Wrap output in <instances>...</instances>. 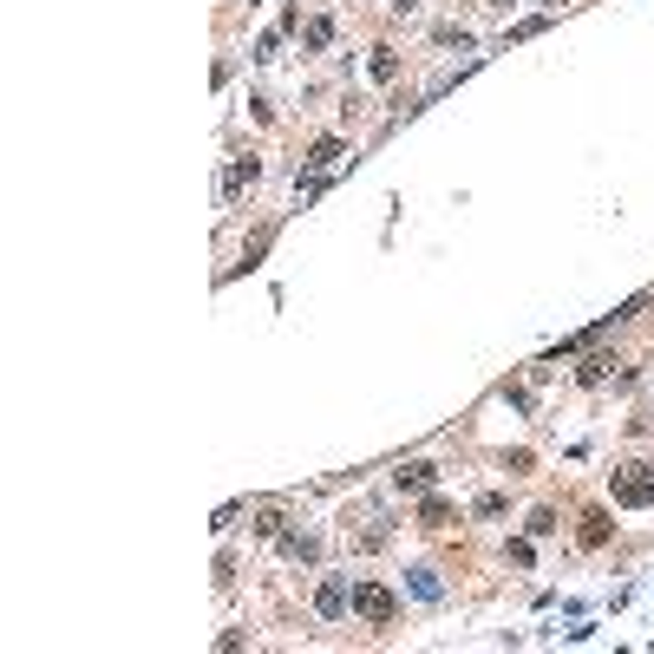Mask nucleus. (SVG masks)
Listing matches in <instances>:
<instances>
[{
	"label": "nucleus",
	"instance_id": "f257e3e1",
	"mask_svg": "<svg viewBox=\"0 0 654 654\" xmlns=\"http://www.w3.org/2000/svg\"><path fill=\"white\" fill-rule=\"evenodd\" d=\"M609 498L621 510H654V465L648 458H629V465L609 472Z\"/></svg>",
	"mask_w": 654,
	"mask_h": 654
},
{
	"label": "nucleus",
	"instance_id": "f03ea898",
	"mask_svg": "<svg viewBox=\"0 0 654 654\" xmlns=\"http://www.w3.org/2000/svg\"><path fill=\"white\" fill-rule=\"evenodd\" d=\"M353 615L367 621V629H393V615H399V595L387 583H353Z\"/></svg>",
	"mask_w": 654,
	"mask_h": 654
},
{
	"label": "nucleus",
	"instance_id": "7ed1b4c3",
	"mask_svg": "<svg viewBox=\"0 0 654 654\" xmlns=\"http://www.w3.org/2000/svg\"><path fill=\"white\" fill-rule=\"evenodd\" d=\"M314 615H321V621H347V615H353V583H347V576H327V583L314 589Z\"/></svg>",
	"mask_w": 654,
	"mask_h": 654
},
{
	"label": "nucleus",
	"instance_id": "20e7f679",
	"mask_svg": "<svg viewBox=\"0 0 654 654\" xmlns=\"http://www.w3.org/2000/svg\"><path fill=\"white\" fill-rule=\"evenodd\" d=\"M387 537H393V530H387V517H367V524H360V530H353V524H347V550H360V556H373V550H387Z\"/></svg>",
	"mask_w": 654,
	"mask_h": 654
},
{
	"label": "nucleus",
	"instance_id": "39448f33",
	"mask_svg": "<svg viewBox=\"0 0 654 654\" xmlns=\"http://www.w3.org/2000/svg\"><path fill=\"white\" fill-rule=\"evenodd\" d=\"M276 543H282L288 563H314V556H321V537H314V530H282Z\"/></svg>",
	"mask_w": 654,
	"mask_h": 654
},
{
	"label": "nucleus",
	"instance_id": "423d86ee",
	"mask_svg": "<svg viewBox=\"0 0 654 654\" xmlns=\"http://www.w3.org/2000/svg\"><path fill=\"white\" fill-rule=\"evenodd\" d=\"M393 484H399V490H413V498H425V490L439 484V472H432L425 458H413V465H399V472H393Z\"/></svg>",
	"mask_w": 654,
	"mask_h": 654
},
{
	"label": "nucleus",
	"instance_id": "0eeeda50",
	"mask_svg": "<svg viewBox=\"0 0 654 654\" xmlns=\"http://www.w3.org/2000/svg\"><path fill=\"white\" fill-rule=\"evenodd\" d=\"M256 177H262V164H256V157H236L229 171H223V203H236L242 183H256Z\"/></svg>",
	"mask_w": 654,
	"mask_h": 654
},
{
	"label": "nucleus",
	"instance_id": "6e6552de",
	"mask_svg": "<svg viewBox=\"0 0 654 654\" xmlns=\"http://www.w3.org/2000/svg\"><path fill=\"white\" fill-rule=\"evenodd\" d=\"M334 157H341V138H314L308 157H302V171H308V177H327V171H334Z\"/></svg>",
	"mask_w": 654,
	"mask_h": 654
},
{
	"label": "nucleus",
	"instance_id": "1a4fd4ad",
	"mask_svg": "<svg viewBox=\"0 0 654 654\" xmlns=\"http://www.w3.org/2000/svg\"><path fill=\"white\" fill-rule=\"evenodd\" d=\"M406 583H413V595H419V603H439V595H445V583H439V569H406Z\"/></svg>",
	"mask_w": 654,
	"mask_h": 654
},
{
	"label": "nucleus",
	"instance_id": "9d476101",
	"mask_svg": "<svg viewBox=\"0 0 654 654\" xmlns=\"http://www.w3.org/2000/svg\"><path fill=\"white\" fill-rule=\"evenodd\" d=\"M609 510H583V543H589V550H603V543H609Z\"/></svg>",
	"mask_w": 654,
	"mask_h": 654
},
{
	"label": "nucleus",
	"instance_id": "9b49d317",
	"mask_svg": "<svg viewBox=\"0 0 654 654\" xmlns=\"http://www.w3.org/2000/svg\"><path fill=\"white\" fill-rule=\"evenodd\" d=\"M419 524H425V530H445V524H452V504L425 490V504H419Z\"/></svg>",
	"mask_w": 654,
	"mask_h": 654
},
{
	"label": "nucleus",
	"instance_id": "f8f14e48",
	"mask_svg": "<svg viewBox=\"0 0 654 654\" xmlns=\"http://www.w3.org/2000/svg\"><path fill=\"white\" fill-rule=\"evenodd\" d=\"M282 530H288V517L276 504H256V537H282Z\"/></svg>",
	"mask_w": 654,
	"mask_h": 654
},
{
	"label": "nucleus",
	"instance_id": "ddd939ff",
	"mask_svg": "<svg viewBox=\"0 0 654 654\" xmlns=\"http://www.w3.org/2000/svg\"><path fill=\"white\" fill-rule=\"evenodd\" d=\"M302 40H308V52H321L327 40H334V20H327V14H314V20H308V33H302Z\"/></svg>",
	"mask_w": 654,
	"mask_h": 654
},
{
	"label": "nucleus",
	"instance_id": "4468645a",
	"mask_svg": "<svg viewBox=\"0 0 654 654\" xmlns=\"http://www.w3.org/2000/svg\"><path fill=\"white\" fill-rule=\"evenodd\" d=\"M393 72H399V52H393V46H373V79H379V86H387Z\"/></svg>",
	"mask_w": 654,
	"mask_h": 654
},
{
	"label": "nucleus",
	"instance_id": "2eb2a0df",
	"mask_svg": "<svg viewBox=\"0 0 654 654\" xmlns=\"http://www.w3.org/2000/svg\"><path fill=\"white\" fill-rule=\"evenodd\" d=\"M268 242H276V229H256L249 242H242V262H249V268H256V262L268 256Z\"/></svg>",
	"mask_w": 654,
	"mask_h": 654
},
{
	"label": "nucleus",
	"instance_id": "dca6fc26",
	"mask_svg": "<svg viewBox=\"0 0 654 654\" xmlns=\"http://www.w3.org/2000/svg\"><path fill=\"white\" fill-rule=\"evenodd\" d=\"M504 504H510V498H504V490H484V498L472 504V517H504Z\"/></svg>",
	"mask_w": 654,
	"mask_h": 654
},
{
	"label": "nucleus",
	"instance_id": "f3484780",
	"mask_svg": "<svg viewBox=\"0 0 654 654\" xmlns=\"http://www.w3.org/2000/svg\"><path fill=\"white\" fill-rule=\"evenodd\" d=\"M556 530V510H530V537H550Z\"/></svg>",
	"mask_w": 654,
	"mask_h": 654
},
{
	"label": "nucleus",
	"instance_id": "a211bd4d",
	"mask_svg": "<svg viewBox=\"0 0 654 654\" xmlns=\"http://www.w3.org/2000/svg\"><path fill=\"white\" fill-rule=\"evenodd\" d=\"M393 14H419V0H393Z\"/></svg>",
	"mask_w": 654,
	"mask_h": 654
},
{
	"label": "nucleus",
	"instance_id": "6ab92c4d",
	"mask_svg": "<svg viewBox=\"0 0 654 654\" xmlns=\"http://www.w3.org/2000/svg\"><path fill=\"white\" fill-rule=\"evenodd\" d=\"M490 7H510V0H490Z\"/></svg>",
	"mask_w": 654,
	"mask_h": 654
}]
</instances>
